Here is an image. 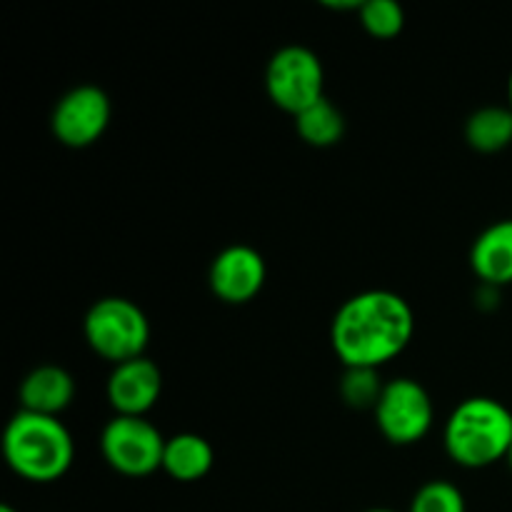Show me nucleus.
Wrapping results in <instances>:
<instances>
[{
	"instance_id": "9b49d317",
	"label": "nucleus",
	"mask_w": 512,
	"mask_h": 512,
	"mask_svg": "<svg viewBox=\"0 0 512 512\" xmlns=\"http://www.w3.org/2000/svg\"><path fill=\"white\" fill-rule=\"evenodd\" d=\"M75 398V380L60 365H38L18 385L20 410L58 418Z\"/></svg>"
},
{
	"instance_id": "0eeeda50",
	"label": "nucleus",
	"mask_w": 512,
	"mask_h": 512,
	"mask_svg": "<svg viewBox=\"0 0 512 512\" xmlns=\"http://www.w3.org/2000/svg\"><path fill=\"white\" fill-rule=\"evenodd\" d=\"M373 413L383 438L400 448L425 440L435 418L428 390L413 378L388 380Z\"/></svg>"
},
{
	"instance_id": "dca6fc26",
	"label": "nucleus",
	"mask_w": 512,
	"mask_h": 512,
	"mask_svg": "<svg viewBox=\"0 0 512 512\" xmlns=\"http://www.w3.org/2000/svg\"><path fill=\"white\" fill-rule=\"evenodd\" d=\"M383 388V378L373 368H345L340 378V398L355 410H375Z\"/></svg>"
},
{
	"instance_id": "1a4fd4ad",
	"label": "nucleus",
	"mask_w": 512,
	"mask_h": 512,
	"mask_svg": "<svg viewBox=\"0 0 512 512\" xmlns=\"http://www.w3.org/2000/svg\"><path fill=\"white\" fill-rule=\"evenodd\" d=\"M268 268L265 258L250 245H228L210 263L208 283L218 300L228 305H245L263 290Z\"/></svg>"
},
{
	"instance_id": "ddd939ff",
	"label": "nucleus",
	"mask_w": 512,
	"mask_h": 512,
	"mask_svg": "<svg viewBox=\"0 0 512 512\" xmlns=\"http://www.w3.org/2000/svg\"><path fill=\"white\" fill-rule=\"evenodd\" d=\"M213 445L198 433H178L165 440L163 470L178 483H198L213 470Z\"/></svg>"
},
{
	"instance_id": "6ab92c4d",
	"label": "nucleus",
	"mask_w": 512,
	"mask_h": 512,
	"mask_svg": "<svg viewBox=\"0 0 512 512\" xmlns=\"http://www.w3.org/2000/svg\"><path fill=\"white\" fill-rule=\"evenodd\" d=\"M323 8H330V10H343V13H348V10H355V13H360V8H363V3L360 0H323Z\"/></svg>"
},
{
	"instance_id": "20e7f679",
	"label": "nucleus",
	"mask_w": 512,
	"mask_h": 512,
	"mask_svg": "<svg viewBox=\"0 0 512 512\" xmlns=\"http://www.w3.org/2000/svg\"><path fill=\"white\" fill-rule=\"evenodd\" d=\"M83 335L95 355L120 365L143 358L150 343V323L138 303L110 295L90 305L83 320Z\"/></svg>"
},
{
	"instance_id": "5701e85b",
	"label": "nucleus",
	"mask_w": 512,
	"mask_h": 512,
	"mask_svg": "<svg viewBox=\"0 0 512 512\" xmlns=\"http://www.w3.org/2000/svg\"><path fill=\"white\" fill-rule=\"evenodd\" d=\"M0 512H18V510L10 508V505H3V508H0Z\"/></svg>"
},
{
	"instance_id": "f8f14e48",
	"label": "nucleus",
	"mask_w": 512,
	"mask_h": 512,
	"mask_svg": "<svg viewBox=\"0 0 512 512\" xmlns=\"http://www.w3.org/2000/svg\"><path fill=\"white\" fill-rule=\"evenodd\" d=\"M470 268L490 288L512 283V218L488 225L470 248Z\"/></svg>"
},
{
	"instance_id": "4468645a",
	"label": "nucleus",
	"mask_w": 512,
	"mask_h": 512,
	"mask_svg": "<svg viewBox=\"0 0 512 512\" xmlns=\"http://www.w3.org/2000/svg\"><path fill=\"white\" fill-rule=\"evenodd\" d=\"M465 140L478 153H500L512 145L510 105H485L465 123Z\"/></svg>"
},
{
	"instance_id": "2eb2a0df",
	"label": "nucleus",
	"mask_w": 512,
	"mask_h": 512,
	"mask_svg": "<svg viewBox=\"0 0 512 512\" xmlns=\"http://www.w3.org/2000/svg\"><path fill=\"white\" fill-rule=\"evenodd\" d=\"M295 130L300 140L313 148H333L345 135V118L333 100L323 98L300 115H295Z\"/></svg>"
},
{
	"instance_id": "9d476101",
	"label": "nucleus",
	"mask_w": 512,
	"mask_h": 512,
	"mask_svg": "<svg viewBox=\"0 0 512 512\" xmlns=\"http://www.w3.org/2000/svg\"><path fill=\"white\" fill-rule=\"evenodd\" d=\"M105 393H108V403L115 415L145 418L163 393V373L148 355L113 365Z\"/></svg>"
},
{
	"instance_id": "f3484780",
	"label": "nucleus",
	"mask_w": 512,
	"mask_h": 512,
	"mask_svg": "<svg viewBox=\"0 0 512 512\" xmlns=\"http://www.w3.org/2000/svg\"><path fill=\"white\" fill-rule=\"evenodd\" d=\"M358 18L365 33L378 40H393L405 28V10L395 0H365Z\"/></svg>"
},
{
	"instance_id": "aec40b11",
	"label": "nucleus",
	"mask_w": 512,
	"mask_h": 512,
	"mask_svg": "<svg viewBox=\"0 0 512 512\" xmlns=\"http://www.w3.org/2000/svg\"><path fill=\"white\" fill-rule=\"evenodd\" d=\"M508 105L512 110V73H510V80H508Z\"/></svg>"
},
{
	"instance_id": "6e6552de",
	"label": "nucleus",
	"mask_w": 512,
	"mask_h": 512,
	"mask_svg": "<svg viewBox=\"0 0 512 512\" xmlns=\"http://www.w3.org/2000/svg\"><path fill=\"white\" fill-rule=\"evenodd\" d=\"M113 115L108 93L98 85H78L55 103L50 130L65 148H88L105 135Z\"/></svg>"
},
{
	"instance_id": "a211bd4d",
	"label": "nucleus",
	"mask_w": 512,
	"mask_h": 512,
	"mask_svg": "<svg viewBox=\"0 0 512 512\" xmlns=\"http://www.w3.org/2000/svg\"><path fill=\"white\" fill-rule=\"evenodd\" d=\"M408 512H468L465 495L448 480H430L413 495Z\"/></svg>"
},
{
	"instance_id": "7ed1b4c3",
	"label": "nucleus",
	"mask_w": 512,
	"mask_h": 512,
	"mask_svg": "<svg viewBox=\"0 0 512 512\" xmlns=\"http://www.w3.org/2000/svg\"><path fill=\"white\" fill-rule=\"evenodd\" d=\"M443 443L445 453L460 468H490L508 458L512 413L500 400L488 395L463 400L445 423Z\"/></svg>"
},
{
	"instance_id": "f03ea898",
	"label": "nucleus",
	"mask_w": 512,
	"mask_h": 512,
	"mask_svg": "<svg viewBox=\"0 0 512 512\" xmlns=\"http://www.w3.org/2000/svg\"><path fill=\"white\" fill-rule=\"evenodd\" d=\"M3 458L8 468L28 483H55L73 465V435L60 418L18 410L5 425Z\"/></svg>"
},
{
	"instance_id": "4be33fe9",
	"label": "nucleus",
	"mask_w": 512,
	"mask_h": 512,
	"mask_svg": "<svg viewBox=\"0 0 512 512\" xmlns=\"http://www.w3.org/2000/svg\"><path fill=\"white\" fill-rule=\"evenodd\" d=\"M365 512H398V510H390V508H373V510H365Z\"/></svg>"
},
{
	"instance_id": "412c9836",
	"label": "nucleus",
	"mask_w": 512,
	"mask_h": 512,
	"mask_svg": "<svg viewBox=\"0 0 512 512\" xmlns=\"http://www.w3.org/2000/svg\"><path fill=\"white\" fill-rule=\"evenodd\" d=\"M505 463H508V468L512 470V445H510V450H508V458H505Z\"/></svg>"
},
{
	"instance_id": "39448f33",
	"label": "nucleus",
	"mask_w": 512,
	"mask_h": 512,
	"mask_svg": "<svg viewBox=\"0 0 512 512\" xmlns=\"http://www.w3.org/2000/svg\"><path fill=\"white\" fill-rule=\"evenodd\" d=\"M265 90L275 108L295 118L325 98L323 60L305 45H285L268 60Z\"/></svg>"
},
{
	"instance_id": "423d86ee",
	"label": "nucleus",
	"mask_w": 512,
	"mask_h": 512,
	"mask_svg": "<svg viewBox=\"0 0 512 512\" xmlns=\"http://www.w3.org/2000/svg\"><path fill=\"white\" fill-rule=\"evenodd\" d=\"M165 440L148 418L115 415L100 433V453L115 473L148 478L155 470H163Z\"/></svg>"
},
{
	"instance_id": "f257e3e1",
	"label": "nucleus",
	"mask_w": 512,
	"mask_h": 512,
	"mask_svg": "<svg viewBox=\"0 0 512 512\" xmlns=\"http://www.w3.org/2000/svg\"><path fill=\"white\" fill-rule=\"evenodd\" d=\"M415 335L408 300L393 290H363L345 300L330 325V345L343 368H383Z\"/></svg>"
}]
</instances>
